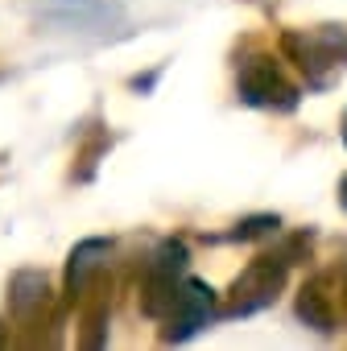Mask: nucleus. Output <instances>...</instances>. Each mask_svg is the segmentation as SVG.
Here are the masks:
<instances>
[{"label":"nucleus","mask_w":347,"mask_h":351,"mask_svg":"<svg viewBox=\"0 0 347 351\" xmlns=\"http://www.w3.org/2000/svg\"><path fill=\"white\" fill-rule=\"evenodd\" d=\"M207 318H211V289H207L203 281H182V285H174L165 343H182V339H191L195 330L207 326Z\"/></svg>","instance_id":"1"},{"label":"nucleus","mask_w":347,"mask_h":351,"mask_svg":"<svg viewBox=\"0 0 347 351\" xmlns=\"http://www.w3.org/2000/svg\"><path fill=\"white\" fill-rule=\"evenodd\" d=\"M281 273H285V261L277 256H261L240 281H236V302H232V314H252L261 306H269L281 289Z\"/></svg>","instance_id":"2"},{"label":"nucleus","mask_w":347,"mask_h":351,"mask_svg":"<svg viewBox=\"0 0 347 351\" xmlns=\"http://www.w3.org/2000/svg\"><path fill=\"white\" fill-rule=\"evenodd\" d=\"M240 91H244V99L256 104V108H294V104H298L294 87H289V83L273 71V62H265V58H256V62L244 66Z\"/></svg>","instance_id":"3"},{"label":"nucleus","mask_w":347,"mask_h":351,"mask_svg":"<svg viewBox=\"0 0 347 351\" xmlns=\"http://www.w3.org/2000/svg\"><path fill=\"white\" fill-rule=\"evenodd\" d=\"M104 252H108L104 240H87V244H79V248L71 252V289H79V285L87 281V273L99 265L95 256H104Z\"/></svg>","instance_id":"4"},{"label":"nucleus","mask_w":347,"mask_h":351,"mask_svg":"<svg viewBox=\"0 0 347 351\" xmlns=\"http://www.w3.org/2000/svg\"><path fill=\"white\" fill-rule=\"evenodd\" d=\"M277 228V219L273 215H261V219H244L240 228H236V236L240 240H252V236H265V232H273Z\"/></svg>","instance_id":"5"},{"label":"nucleus","mask_w":347,"mask_h":351,"mask_svg":"<svg viewBox=\"0 0 347 351\" xmlns=\"http://www.w3.org/2000/svg\"><path fill=\"white\" fill-rule=\"evenodd\" d=\"M339 199H343V207H347V178H343V186H339Z\"/></svg>","instance_id":"6"},{"label":"nucleus","mask_w":347,"mask_h":351,"mask_svg":"<svg viewBox=\"0 0 347 351\" xmlns=\"http://www.w3.org/2000/svg\"><path fill=\"white\" fill-rule=\"evenodd\" d=\"M343 141H347V132H343Z\"/></svg>","instance_id":"7"}]
</instances>
